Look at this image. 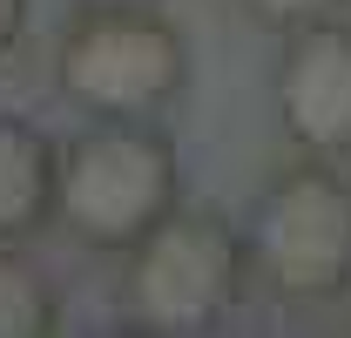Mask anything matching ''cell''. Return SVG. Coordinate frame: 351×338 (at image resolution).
<instances>
[{
	"mask_svg": "<svg viewBox=\"0 0 351 338\" xmlns=\"http://www.w3.org/2000/svg\"><path fill=\"white\" fill-rule=\"evenodd\" d=\"M270 102L284 135L311 149V156H351V21H311L284 34L277 75H270Z\"/></svg>",
	"mask_w": 351,
	"mask_h": 338,
	"instance_id": "5",
	"label": "cell"
},
{
	"mask_svg": "<svg viewBox=\"0 0 351 338\" xmlns=\"http://www.w3.org/2000/svg\"><path fill=\"white\" fill-rule=\"evenodd\" d=\"M250 271L284 304H317L351 284V183L331 169V156L291 163L263 183L250 216Z\"/></svg>",
	"mask_w": 351,
	"mask_h": 338,
	"instance_id": "4",
	"label": "cell"
},
{
	"mask_svg": "<svg viewBox=\"0 0 351 338\" xmlns=\"http://www.w3.org/2000/svg\"><path fill=\"white\" fill-rule=\"evenodd\" d=\"M250 21L263 27H277V34H291V27H311V21H331V14H345L351 0H237Z\"/></svg>",
	"mask_w": 351,
	"mask_h": 338,
	"instance_id": "8",
	"label": "cell"
},
{
	"mask_svg": "<svg viewBox=\"0 0 351 338\" xmlns=\"http://www.w3.org/2000/svg\"><path fill=\"white\" fill-rule=\"evenodd\" d=\"M82 7H156V0H82Z\"/></svg>",
	"mask_w": 351,
	"mask_h": 338,
	"instance_id": "10",
	"label": "cell"
},
{
	"mask_svg": "<svg viewBox=\"0 0 351 338\" xmlns=\"http://www.w3.org/2000/svg\"><path fill=\"white\" fill-rule=\"evenodd\" d=\"M129 278H122V311L135 332L156 338H203L243 297L250 251L217 210H182L176 203L142 244H129Z\"/></svg>",
	"mask_w": 351,
	"mask_h": 338,
	"instance_id": "2",
	"label": "cell"
},
{
	"mask_svg": "<svg viewBox=\"0 0 351 338\" xmlns=\"http://www.w3.org/2000/svg\"><path fill=\"white\" fill-rule=\"evenodd\" d=\"M182 169L176 142L149 122H95L61 142L54 169V223L88 251H129L176 210Z\"/></svg>",
	"mask_w": 351,
	"mask_h": 338,
	"instance_id": "1",
	"label": "cell"
},
{
	"mask_svg": "<svg viewBox=\"0 0 351 338\" xmlns=\"http://www.w3.org/2000/svg\"><path fill=\"white\" fill-rule=\"evenodd\" d=\"M61 95L95 122H149L189 82V47L156 7H82L54 47Z\"/></svg>",
	"mask_w": 351,
	"mask_h": 338,
	"instance_id": "3",
	"label": "cell"
},
{
	"mask_svg": "<svg viewBox=\"0 0 351 338\" xmlns=\"http://www.w3.org/2000/svg\"><path fill=\"white\" fill-rule=\"evenodd\" d=\"M61 332V291L41 264L0 244V338H47Z\"/></svg>",
	"mask_w": 351,
	"mask_h": 338,
	"instance_id": "7",
	"label": "cell"
},
{
	"mask_svg": "<svg viewBox=\"0 0 351 338\" xmlns=\"http://www.w3.org/2000/svg\"><path fill=\"white\" fill-rule=\"evenodd\" d=\"M54 169H61V149L41 128L0 115V244H21L41 223H54Z\"/></svg>",
	"mask_w": 351,
	"mask_h": 338,
	"instance_id": "6",
	"label": "cell"
},
{
	"mask_svg": "<svg viewBox=\"0 0 351 338\" xmlns=\"http://www.w3.org/2000/svg\"><path fill=\"white\" fill-rule=\"evenodd\" d=\"M21 27H27V0H0V54L21 47Z\"/></svg>",
	"mask_w": 351,
	"mask_h": 338,
	"instance_id": "9",
	"label": "cell"
}]
</instances>
